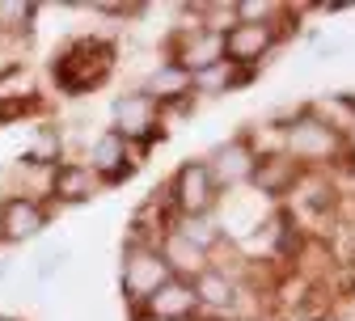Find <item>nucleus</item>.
I'll list each match as a JSON object with an SVG mask.
<instances>
[{
  "mask_svg": "<svg viewBox=\"0 0 355 321\" xmlns=\"http://www.w3.org/2000/svg\"><path fill=\"white\" fill-rule=\"evenodd\" d=\"M110 68H114V47H110V42L80 38V42H72V47L55 60L51 72H55V85L64 89V94L80 98V94H89V89H98L110 76Z\"/></svg>",
  "mask_w": 355,
  "mask_h": 321,
  "instance_id": "nucleus-1",
  "label": "nucleus"
},
{
  "mask_svg": "<svg viewBox=\"0 0 355 321\" xmlns=\"http://www.w3.org/2000/svg\"><path fill=\"white\" fill-rule=\"evenodd\" d=\"M165 279H173V270L169 262L161 258L157 245H127L123 254V292L131 304H144Z\"/></svg>",
  "mask_w": 355,
  "mask_h": 321,
  "instance_id": "nucleus-2",
  "label": "nucleus"
},
{
  "mask_svg": "<svg viewBox=\"0 0 355 321\" xmlns=\"http://www.w3.org/2000/svg\"><path fill=\"white\" fill-rule=\"evenodd\" d=\"M42 228H47V207H42L38 199H26V195H13L0 203V241H30L38 237Z\"/></svg>",
  "mask_w": 355,
  "mask_h": 321,
  "instance_id": "nucleus-3",
  "label": "nucleus"
},
{
  "mask_svg": "<svg viewBox=\"0 0 355 321\" xmlns=\"http://www.w3.org/2000/svg\"><path fill=\"white\" fill-rule=\"evenodd\" d=\"M275 47V26L271 21H237L229 34H220V51L229 55V64H254Z\"/></svg>",
  "mask_w": 355,
  "mask_h": 321,
  "instance_id": "nucleus-4",
  "label": "nucleus"
},
{
  "mask_svg": "<svg viewBox=\"0 0 355 321\" xmlns=\"http://www.w3.org/2000/svg\"><path fill=\"white\" fill-rule=\"evenodd\" d=\"M338 131L330 123H318V119H300L288 127V157H300V161H330L338 153Z\"/></svg>",
  "mask_w": 355,
  "mask_h": 321,
  "instance_id": "nucleus-5",
  "label": "nucleus"
},
{
  "mask_svg": "<svg viewBox=\"0 0 355 321\" xmlns=\"http://www.w3.org/2000/svg\"><path fill=\"white\" fill-rule=\"evenodd\" d=\"M173 203L182 207L187 216H203L211 203H216V182H211V169L203 161H187L173 177Z\"/></svg>",
  "mask_w": 355,
  "mask_h": 321,
  "instance_id": "nucleus-6",
  "label": "nucleus"
},
{
  "mask_svg": "<svg viewBox=\"0 0 355 321\" xmlns=\"http://www.w3.org/2000/svg\"><path fill=\"white\" fill-rule=\"evenodd\" d=\"M153 127H157V102L144 94V89L123 94L114 102V131L123 135V140H148Z\"/></svg>",
  "mask_w": 355,
  "mask_h": 321,
  "instance_id": "nucleus-7",
  "label": "nucleus"
},
{
  "mask_svg": "<svg viewBox=\"0 0 355 321\" xmlns=\"http://www.w3.org/2000/svg\"><path fill=\"white\" fill-rule=\"evenodd\" d=\"M195 288L191 284H182V279H165L148 300H144V309H148V317H157V321H187L191 313H195Z\"/></svg>",
  "mask_w": 355,
  "mask_h": 321,
  "instance_id": "nucleus-8",
  "label": "nucleus"
},
{
  "mask_svg": "<svg viewBox=\"0 0 355 321\" xmlns=\"http://www.w3.org/2000/svg\"><path fill=\"white\" fill-rule=\"evenodd\" d=\"M89 169H94L98 177H110V182H119V177L131 173V165H127V140H123L119 131H102L98 140H94V148H89Z\"/></svg>",
  "mask_w": 355,
  "mask_h": 321,
  "instance_id": "nucleus-9",
  "label": "nucleus"
},
{
  "mask_svg": "<svg viewBox=\"0 0 355 321\" xmlns=\"http://www.w3.org/2000/svg\"><path fill=\"white\" fill-rule=\"evenodd\" d=\"M94 186H98V173L89 169V165L64 161V165L51 169V195H55L60 203H80V199L94 195Z\"/></svg>",
  "mask_w": 355,
  "mask_h": 321,
  "instance_id": "nucleus-10",
  "label": "nucleus"
},
{
  "mask_svg": "<svg viewBox=\"0 0 355 321\" xmlns=\"http://www.w3.org/2000/svg\"><path fill=\"white\" fill-rule=\"evenodd\" d=\"M211 182H225V186H237V182H250L254 177V153L241 144V140H233V144H225V148H216V157H211Z\"/></svg>",
  "mask_w": 355,
  "mask_h": 321,
  "instance_id": "nucleus-11",
  "label": "nucleus"
},
{
  "mask_svg": "<svg viewBox=\"0 0 355 321\" xmlns=\"http://www.w3.org/2000/svg\"><path fill=\"white\" fill-rule=\"evenodd\" d=\"M292 173H296L292 157H262V161H254V182H258L262 195H284L292 186Z\"/></svg>",
  "mask_w": 355,
  "mask_h": 321,
  "instance_id": "nucleus-12",
  "label": "nucleus"
},
{
  "mask_svg": "<svg viewBox=\"0 0 355 321\" xmlns=\"http://www.w3.org/2000/svg\"><path fill=\"white\" fill-rule=\"evenodd\" d=\"M187 89H191V72L178 68V64L169 60V64H161V68L148 76V89H144V94H148L153 102H161V98H182Z\"/></svg>",
  "mask_w": 355,
  "mask_h": 321,
  "instance_id": "nucleus-13",
  "label": "nucleus"
},
{
  "mask_svg": "<svg viewBox=\"0 0 355 321\" xmlns=\"http://www.w3.org/2000/svg\"><path fill=\"white\" fill-rule=\"evenodd\" d=\"M161 258L169 262V270H191V275H199V270H203V250H199V245H191L182 233H169V237H165Z\"/></svg>",
  "mask_w": 355,
  "mask_h": 321,
  "instance_id": "nucleus-14",
  "label": "nucleus"
},
{
  "mask_svg": "<svg viewBox=\"0 0 355 321\" xmlns=\"http://www.w3.org/2000/svg\"><path fill=\"white\" fill-rule=\"evenodd\" d=\"M233 296H237L233 279H225L220 270H199V275H195V300L225 309V304H233Z\"/></svg>",
  "mask_w": 355,
  "mask_h": 321,
  "instance_id": "nucleus-15",
  "label": "nucleus"
},
{
  "mask_svg": "<svg viewBox=\"0 0 355 321\" xmlns=\"http://www.w3.org/2000/svg\"><path fill=\"white\" fill-rule=\"evenodd\" d=\"M203 89H233V85H241V72H237V64H229V60H220V64H211V68H203L199 76H195Z\"/></svg>",
  "mask_w": 355,
  "mask_h": 321,
  "instance_id": "nucleus-16",
  "label": "nucleus"
},
{
  "mask_svg": "<svg viewBox=\"0 0 355 321\" xmlns=\"http://www.w3.org/2000/svg\"><path fill=\"white\" fill-rule=\"evenodd\" d=\"M34 5H0V30H30Z\"/></svg>",
  "mask_w": 355,
  "mask_h": 321,
  "instance_id": "nucleus-17",
  "label": "nucleus"
},
{
  "mask_svg": "<svg viewBox=\"0 0 355 321\" xmlns=\"http://www.w3.org/2000/svg\"><path fill=\"white\" fill-rule=\"evenodd\" d=\"M64 258H68V250H42V254H38V266H34V275H38V284H47L51 275H60Z\"/></svg>",
  "mask_w": 355,
  "mask_h": 321,
  "instance_id": "nucleus-18",
  "label": "nucleus"
}]
</instances>
